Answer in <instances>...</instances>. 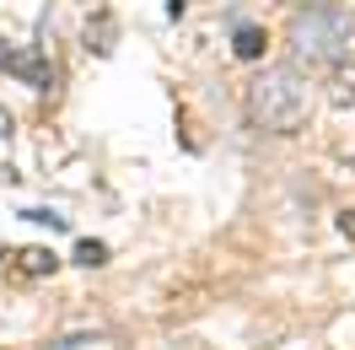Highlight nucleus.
I'll return each instance as SVG.
<instances>
[{
    "label": "nucleus",
    "mask_w": 355,
    "mask_h": 350,
    "mask_svg": "<svg viewBox=\"0 0 355 350\" xmlns=\"http://www.w3.org/2000/svg\"><path fill=\"white\" fill-rule=\"evenodd\" d=\"M312 113V87L296 65H269L248 87V119L269 135H296Z\"/></svg>",
    "instance_id": "f257e3e1"
},
{
    "label": "nucleus",
    "mask_w": 355,
    "mask_h": 350,
    "mask_svg": "<svg viewBox=\"0 0 355 350\" xmlns=\"http://www.w3.org/2000/svg\"><path fill=\"white\" fill-rule=\"evenodd\" d=\"M350 33H355V22L339 6H302V11L291 17L286 49H291L296 65H334V60L350 49Z\"/></svg>",
    "instance_id": "f03ea898"
},
{
    "label": "nucleus",
    "mask_w": 355,
    "mask_h": 350,
    "mask_svg": "<svg viewBox=\"0 0 355 350\" xmlns=\"http://www.w3.org/2000/svg\"><path fill=\"white\" fill-rule=\"evenodd\" d=\"M0 70H11V76H22L27 87H38V92H44L49 81H54V70L44 65V54H38V49H11L6 38H0Z\"/></svg>",
    "instance_id": "7ed1b4c3"
},
{
    "label": "nucleus",
    "mask_w": 355,
    "mask_h": 350,
    "mask_svg": "<svg viewBox=\"0 0 355 350\" xmlns=\"http://www.w3.org/2000/svg\"><path fill=\"white\" fill-rule=\"evenodd\" d=\"M264 27H237V38H232V54L237 60H264Z\"/></svg>",
    "instance_id": "20e7f679"
},
{
    "label": "nucleus",
    "mask_w": 355,
    "mask_h": 350,
    "mask_svg": "<svg viewBox=\"0 0 355 350\" xmlns=\"http://www.w3.org/2000/svg\"><path fill=\"white\" fill-rule=\"evenodd\" d=\"M87 49H97V54H113V17H97V22L87 27Z\"/></svg>",
    "instance_id": "39448f33"
},
{
    "label": "nucleus",
    "mask_w": 355,
    "mask_h": 350,
    "mask_svg": "<svg viewBox=\"0 0 355 350\" xmlns=\"http://www.w3.org/2000/svg\"><path fill=\"white\" fill-rule=\"evenodd\" d=\"M334 103H339V108H355V60L334 76Z\"/></svg>",
    "instance_id": "423d86ee"
},
{
    "label": "nucleus",
    "mask_w": 355,
    "mask_h": 350,
    "mask_svg": "<svg viewBox=\"0 0 355 350\" xmlns=\"http://www.w3.org/2000/svg\"><path fill=\"white\" fill-rule=\"evenodd\" d=\"M54 264H60V259H54L49 248H27V253H22V269H27V275H54Z\"/></svg>",
    "instance_id": "0eeeda50"
},
{
    "label": "nucleus",
    "mask_w": 355,
    "mask_h": 350,
    "mask_svg": "<svg viewBox=\"0 0 355 350\" xmlns=\"http://www.w3.org/2000/svg\"><path fill=\"white\" fill-rule=\"evenodd\" d=\"M76 264H87V269H92V264H108V248H103V242H76Z\"/></svg>",
    "instance_id": "6e6552de"
},
{
    "label": "nucleus",
    "mask_w": 355,
    "mask_h": 350,
    "mask_svg": "<svg viewBox=\"0 0 355 350\" xmlns=\"http://www.w3.org/2000/svg\"><path fill=\"white\" fill-rule=\"evenodd\" d=\"M22 216H27V221H38V226H49V232H65V226H70L60 210H22Z\"/></svg>",
    "instance_id": "1a4fd4ad"
},
{
    "label": "nucleus",
    "mask_w": 355,
    "mask_h": 350,
    "mask_svg": "<svg viewBox=\"0 0 355 350\" xmlns=\"http://www.w3.org/2000/svg\"><path fill=\"white\" fill-rule=\"evenodd\" d=\"M11 135H17V119H11V113L0 108V140H11Z\"/></svg>",
    "instance_id": "9d476101"
},
{
    "label": "nucleus",
    "mask_w": 355,
    "mask_h": 350,
    "mask_svg": "<svg viewBox=\"0 0 355 350\" xmlns=\"http://www.w3.org/2000/svg\"><path fill=\"white\" fill-rule=\"evenodd\" d=\"M339 232H345V238H355V210H345V216H339Z\"/></svg>",
    "instance_id": "9b49d317"
},
{
    "label": "nucleus",
    "mask_w": 355,
    "mask_h": 350,
    "mask_svg": "<svg viewBox=\"0 0 355 350\" xmlns=\"http://www.w3.org/2000/svg\"><path fill=\"white\" fill-rule=\"evenodd\" d=\"M291 6H334V0H291Z\"/></svg>",
    "instance_id": "f8f14e48"
},
{
    "label": "nucleus",
    "mask_w": 355,
    "mask_h": 350,
    "mask_svg": "<svg viewBox=\"0 0 355 350\" xmlns=\"http://www.w3.org/2000/svg\"><path fill=\"white\" fill-rule=\"evenodd\" d=\"M0 178H6V183H17V173H6V167H0Z\"/></svg>",
    "instance_id": "ddd939ff"
}]
</instances>
